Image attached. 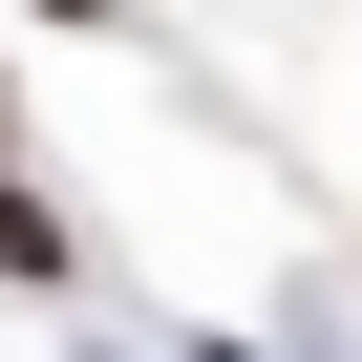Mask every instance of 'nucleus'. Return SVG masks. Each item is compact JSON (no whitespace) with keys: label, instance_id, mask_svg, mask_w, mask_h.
<instances>
[{"label":"nucleus","instance_id":"f257e3e1","mask_svg":"<svg viewBox=\"0 0 362 362\" xmlns=\"http://www.w3.org/2000/svg\"><path fill=\"white\" fill-rule=\"evenodd\" d=\"M0 277H43V298H64V214H22V192H0Z\"/></svg>","mask_w":362,"mask_h":362},{"label":"nucleus","instance_id":"f03ea898","mask_svg":"<svg viewBox=\"0 0 362 362\" xmlns=\"http://www.w3.org/2000/svg\"><path fill=\"white\" fill-rule=\"evenodd\" d=\"M22 22H128V0H22Z\"/></svg>","mask_w":362,"mask_h":362}]
</instances>
